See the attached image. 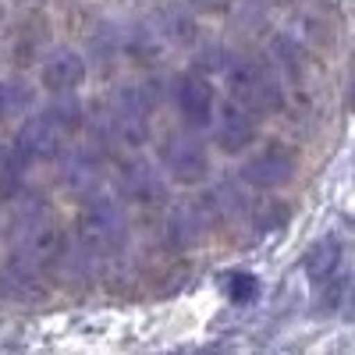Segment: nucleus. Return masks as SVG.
Returning a JSON list of instances; mask_svg holds the SVG:
<instances>
[{
	"instance_id": "7ed1b4c3",
	"label": "nucleus",
	"mask_w": 355,
	"mask_h": 355,
	"mask_svg": "<svg viewBox=\"0 0 355 355\" xmlns=\"http://www.w3.org/2000/svg\"><path fill=\"white\" fill-rule=\"evenodd\" d=\"M128 239V220H125V210L117 206L114 199L107 196H96L82 206L78 214V242L85 252L93 256H110L125 245Z\"/></svg>"
},
{
	"instance_id": "0eeeda50",
	"label": "nucleus",
	"mask_w": 355,
	"mask_h": 355,
	"mask_svg": "<svg viewBox=\"0 0 355 355\" xmlns=\"http://www.w3.org/2000/svg\"><path fill=\"white\" fill-rule=\"evenodd\" d=\"M174 103H178V114L182 121L189 125V132H199L214 121V110H217V93L206 75L199 71H185L178 75L174 82Z\"/></svg>"
},
{
	"instance_id": "6ab92c4d",
	"label": "nucleus",
	"mask_w": 355,
	"mask_h": 355,
	"mask_svg": "<svg viewBox=\"0 0 355 355\" xmlns=\"http://www.w3.org/2000/svg\"><path fill=\"white\" fill-rule=\"evenodd\" d=\"M192 8H199V11H224L231 0H189Z\"/></svg>"
},
{
	"instance_id": "4468645a",
	"label": "nucleus",
	"mask_w": 355,
	"mask_h": 355,
	"mask_svg": "<svg viewBox=\"0 0 355 355\" xmlns=\"http://www.w3.org/2000/svg\"><path fill=\"white\" fill-rule=\"evenodd\" d=\"M40 78H43V85L50 89L53 96L75 93V89L85 82V61H82L75 50H53L46 61H43Z\"/></svg>"
},
{
	"instance_id": "39448f33",
	"label": "nucleus",
	"mask_w": 355,
	"mask_h": 355,
	"mask_svg": "<svg viewBox=\"0 0 355 355\" xmlns=\"http://www.w3.org/2000/svg\"><path fill=\"white\" fill-rule=\"evenodd\" d=\"M68 142V132L53 121V117L43 110L36 117H28V121L18 128L11 150L25 160V164H36V160H57Z\"/></svg>"
},
{
	"instance_id": "f8f14e48",
	"label": "nucleus",
	"mask_w": 355,
	"mask_h": 355,
	"mask_svg": "<svg viewBox=\"0 0 355 355\" xmlns=\"http://www.w3.org/2000/svg\"><path fill=\"white\" fill-rule=\"evenodd\" d=\"M306 277L313 281L316 291L327 288V284H334V281H341V277H348V274H345V249H341V242L334 239V234L320 239V242L306 252Z\"/></svg>"
},
{
	"instance_id": "a211bd4d",
	"label": "nucleus",
	"mask_w": 355,
	"mask_h": 355,
	"mask_svg": "<svg viewBox=\"0 0 355 355\" xmlns=\"http://www.w3.org/2000/svg\"><path fill=\"white\" fill-rule=\"evenodd\" d=\"M259 295V281L252 274H231L227 277V299L231 302H252Z\"/></svg>"
},
{
	"instance_id": "f3484780",
	"label": "nucleus",
	"mask_w": 355,
	"mask_h": 355,
	"mask_svg": "<svg viewBox=\"0 0 355 355\" xmlns=\"http://www.w3.org/2000/svg\"><path fill=\"white\" fill-rule=\"evenodd\" d=\"M28 96H33V93H28L21 82H0V121L11 117L15 110H21L28 103Z\"/></svg>"
},
{
	"instance_id": "9d476101",
	"label": "nucleus",
	"mask_w": 355,
	"mask_h": 355,
	"mask_svg": "<svg viewBox=\"0 0 355 355\" xmlns=\"http://www.w3.org/2000/svg\"><path fill=\"white\" fill-rule=\"evenodd\" d=\"M217 146L227 153H242L256 142V117L249 110H242L234 100H224L217 107V125H214Z\"/></svg>"
},
{
	"instance_id": "423d86ee",
	"label": "nucleus",
	"mask_w": 355,
	"mask_h": 355,
	"mask_svg": "<svg viewBox=\"0 0 355 355\" xmlns=\"http://www.w3.org/2000/svg\"><path fill=\"white\" fill-rule=\"evenodd\" d=\"M150 110L153 100H146L142 89H121L110 103V132L128 146H142L150 139Z\"/></svg>"
},
{
	"instance_id": "f257e3e1",
	"label": "nucleus",
	"mask_w": 355,
	"mask_h": 355,
	"mask_svg": "<svg viewBox=\"0 0 355 355\" xmlns=\"http://www.w3.org/2000/svg\"><path fill=\"white\" fill-rule=\"evenodd\" d=\"M11 242H15V256L25 259L36 270H46L57 259L64 256L68 239L61 220L53 217V206L43 196H21L11 217Z\"/></svg>"
},
{
	"instance_id": "2eb2a0df",
	"label": "nucleus",
	"mask_w": 355,
	"mask_h": 355,
	"mask_svg": "<svg viewBox=\"0 0 355 355\" xmlns=\"http://www.w3.org/2000/svg\"><path fill=\"white\" fill-rule=\"evenodd\" d=\"M25 160L11 150H0V196L4 199H15L18 196V189H21V178H25Z\"/></svg>"
},
{
	"instance_id": "20e7f679",
	"label": "nucleus",
	"mask_w": 355,
	"mask_h": 355,
	"mask_svg": "<svg viewBox=\"0 0 355 355\" xmlns=\"http://www.w3.org/2000/svg\"><path fill=\"white\" fill-rule=\"evenodd\" d=\"M160 164L171 171V178H178V182H185V185L202 182L206 171H210L206 146H202L199 135L189 132V128H178V132H171V135L160 142Z\"/></svg>"
},
{
	"instance_id": "f03ea898",
	"label": "nucleus",
	"mask_w": 355,
	"mask_h": 355,
	"mask_svg": "<svg viewBox=\"0 0 355 355\" xmlns=\"http://www.w3.org/2000/svg\"><path fill=\"white\" fill-rule=\"evenodd\" d=\"M227 78H231V100L239 103L242 110H249L252 117L277 114L281 110L284 93H281V82H277L274 68L266 64V61L245 57V61L227 68Z\"/></svg>"
},
{
	"instance_id": "dca6fc26",
	"label": "nucleus",
	"mask_w": 355,
	"mask_h": 355,
	"mask_svg": "<svg viewBox=\"0 0 355 355\" xmlns=\"http://www.w3.org/2000/svg\"><path fill=\"white\" fill-rule=\"evenodd\" d=\"M46 114H50L53 121L61 125L68 135H71V132H78V125H82V107H78V100H75L71 93H64V96H53V103L46 107Z\"/></svg>"
},
{
	"instance_id": "6e6552de",
	"label": "nucleus",
	"mask_w": 355,
	"mask_h": 355,
	"mask_svg": "<svg viewBox=\"0 0 355 355\" xmlns=\"http://www.w3.org/2000/svg\"><path fill=\"white\" fill-rule=\"evenodd\" d=\"M117 192L128 202H139V206H150V202H160L164 199V178L157 174V167L142 157H132L121 164L117 171Z\"/></svg>"
},
{
	"instance_id": "9b49d317",
	"label": "nucleus",
	"mask_w": 355,
	"mask_h": 355,
	"mask_svg": "<svg viewBox=\"0 0 355 355\" xmlns=\"http://www.w3.org/2000/svg\"><path fill=\"white\" fill-rule=\"evenodd\" d=\"M0 291L8 299H18V302H36L46 295V281H43V270L28 266L25 259L11 256L0 263Z\"/></svg>"
},
{
	"instance_id": "ddd939ff",
	"label": "nucleus",
	"mask_w": 355,
	"mask_h": 355,
	"mask_svg": "<svg viewBox=\"0 0 355 355\" xmlns=\"http://www.w3.org/2000/svg\"><path fill=\"white\" fill-rule=\"evenodd\" d=\"M210 227V214L202 210V202H182L167 214V242L171 249H192Z\"/></svg>"
},
{
	"instance_id": "1a4fd4ad",
	"label": "nucleus",
	"mask_w": 355,
	"mask_h": 355,
	"mask_svg": "<svg viewBox=\"0 0 355 355\" xmlns=\"http://www.w3.org/2000/svg\"><path fill=\"white\" fill-rule=\"evenodd\" d=\"M295 174V153L288 146H270V150H263L259 157H252L242 171L245 185L252 189H277V185H288Z\"/></svg>"
}]
</instances>
